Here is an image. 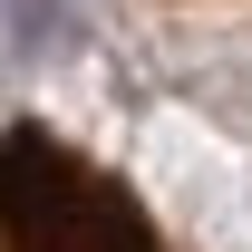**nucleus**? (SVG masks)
<instances>
[{"label": "nucleus", "instance_id": "nucleus-1", "mask_svg": "<svg viewBox=\"0 0 252 252\" xmlns=\"http://www.w3.org/2000/svg\"><path fill=\"white\" fill-rule=\"evenodd\" d=\"M0 252H165L156 214L59 126H0Z\"/></svg>", "mask_w": 252, "mask_h": 252}, {"label": "nucleus", "instance_id": "nucleus-2", "mask_svg": "<svg viewBox=\"0 0 252 252\" xmlns=\"http://www.w3.org/2000/svg\"><path fill=\"white\" fill-rule=\"evenodd\" d=\"M10 20H20V68L78 59V39H88V20H78L68 0H10Z\"/></svg>", "mask_w": 252, "mask_h": 252}]
</instances>
